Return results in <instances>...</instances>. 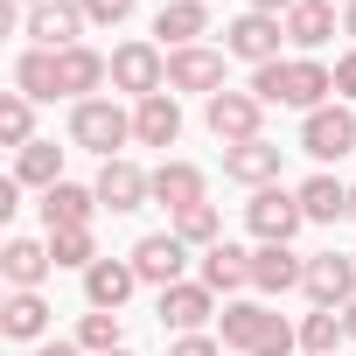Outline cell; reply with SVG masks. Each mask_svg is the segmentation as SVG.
Returning a JSON list of instances; mask_svg holds the SVG:
<instances>
[{
  "mask_svg": "<svg viewBox=\"0 0 356 356\" xmlns=\"http://www.w3.org/2000/svg\"><path fill=\"white\" fill-rule=\"evenodd\" d=\"M252 91H259L266 105H300V112H321V98L335 91V70H328V63H314V56H280V63H266V70L252 77Z\"/></svg>",
  "mask_w": 356,
  "mask_h": 356,
  "instance_id": "6da1fadb",
  "label": "cell"
},
{
  "mask_svg": "<svg viewBox=\"0 0 356 356\" xmlns=\"http://www.w3.org/2000/svg\"><path fill=\"white\" fill-rule=\"evenodd\" d=\"M70 140L91 147V154H105V161H119V147L133 140V112H119L112 98H84L70 112Z\"/></svg>",
  "mask_w": 356,
  "mask_h": 356,
  "instance_id": "7a4b0ae2",
  "label": "cell"
},
{
  "mask_svg": "<svg viewBox=\"0 0 356 356\" xmlns=\"http://www.w3.org/2000/svg\"><path fill=\"white\" fill-rule=\"evenodd\" d=\"M259 119H266V98H259V91H217V98H203V126H210L224 147L259 140Z\"/></svg>",
  "mask_w": 356,
  "mask_h": 356,
  "instance_id": "3957f363",
  "label": "cell"
},
{
  "mask_svg": "<svg viewBox=\"0 0 356 356\" xmlns=\"http://www.w3.org/2000/svg\"><path fill=\"white\" fill-rule=\"evenodd\" d=\"M245 224H252V238H259V245H293V231L307 224V210H300V196H293V189H280V182H273V189H259V196L245 203Z\"/></svg>",
  "mask_w": 356,
  "mask_h": 356,
  "instance_id": "277c9868",
  "label": "cell"
},
{
  "mask_svg": "<svg viewBox=\"0 0 356 356\" xmlns=\"http://www.w3.org/2000/svg\"><path fill=\"white\" fill-rule=\"evenodd\" d=\"M112 84L140 105V98L168 91V56H161L154 42H119V49H112Z\"/></svg>",
  "mask_w": 356,
  "mask_h": 356,
  "instance_id": "5b68a950",
  "label": "cell"
},
{
  "mask_svg": "<svg viewBox=\"0 0 356 356\" xmlns=\"http://www.w3.org/2000/svg\"><path fill=\"white\" fill-rule=\"evenodd\" d=\"M280 35H286V22H280V15H252V8H245V15L224 29V56H238V63H259V70H266V63H280Z\"/></svg>",
  "mask_w": 356,
  "mask_h": 356,
  "instance_id": "8992f818",
  "label": "cell"
},
{
  "mask_svg": "<svg viewBox=\"0 0 356 356\" xmlns=\"http://www.w3.org/2000/svg\"><path fill=\"white\" fill-rule=\"evenodd\" d=\"M300 154H314V161H342V154H356V112H349V105H321V112H307V119H300Z\"/></svg>",
  "mask_w": 356,
  "mask_h": 356,
  "instance_id": "52a82bcc",
  "label": "cell"
},
{
  "mask_svg": "<svg viewBox=\"0 0 356 356\" xmlns=\"http://www.w3.org/2000/svg\"><path fill=\"white\" fill-rule=\"evenodd\" d=\"M300 293H307L314 307H349V300H356V259H342V252H321V259H307V280H300Z\"/></svg>",
  "mask_w": 356,
  "mask_h": 356,
  "instance_id": "ba28073f",
  "label": "cell"
},
{
  "mask_svg": "<svg viewBox=\"0 0 356 356\" xmlns=\"http://www.w3.org/2000/svg\"><path fill=\"white\" fill-rule=\"evenodd\" d=\"M182 266H189V245L175 238V231H154V238L133 245V273L147 286H182Z\"/></svg>",
  "mask_w": 356,
  "mask_h": 356,
  "instance_id": "9c48e42d",
  "label": "cell"
},
{
  "mask_svg": "<svg viewBox=\"0 0 356 356\" xmlns=\"http://www.w3.org/2000/svg\"><path fill=\"white\" fill-rule=\"evenodd\" d=\"M168 91H203V98H217L224 91V56L217 49H175L168 56Z\"/></svg>",
  "mask_w": 356,
  "mask_h": 356,
  "instance_id": "30bf717a",
  "label": "cell"
},
{
  "mask_svg": "<svg viewBox=\"0 0 356 356\" xmlns=\"http://www.w3.org/2000/svg\"><path fill=\"white\" fill-rule=\"evenodd\" d=\"M29 35H35V49H77L84 8L77 0H42V8H29Z\"/></svg>",
  "mask_w": 356,
  "mask_h": 356,
  "instance_id": "8fae6325",
  "label": "cell"
},
{
  "mask_svg": "<svg viewBox=\"0 0 356 356\" xmlns=\"http://www.w3.org/2000/svg\"><path fill=\"white\" fill-rule=\"evenodd\" d=\"M133 286H140L133 259H98V266H84V300H91L98 314H119Z\"/></svg>",
  "mask_w": 356,
  "mask_h": 356,
  "instance_id": "7c38bea8",
  "label": "cell"
},
{
  "mask_svg": "<svg viewBox=\"0 0 356 356\" xmlns=\"http://www.w3.org/2000/svg\"><path fill=\"white\" fill-rule=\"evenodd\" d=\"M98 203H105V210H140V203H154V175L133 168V161H105V168H98Z\"/></svg>",
  "mask_w": 356,
  "mask_h": 356,
  "instance_id": "4fadbf2b",
  "label": "cell"
},
{
  "mask_svg": "<svg viewBox=\"0 0 356 356\" xmlns=\"http://www.w3.org/2000/svg\"><path fill=\"white\" fill-rule=\"evenodd\" d=\"M224 175L231 182H245L252 196L280 182V147L273 140H245V147H224Z\"/></svg>",
  "mask_w": 356,
  "mask_h": 356,
  "instance_id": "5bb4252c",
  "label": "cell"
},
{
  "mask_svg": "<svg viewBox=\"0 0 356 356\" xmlns=\"http://www.w3.org/2000/svg\"><path fill=\"white\" fill-rule=\"evenodd\" d=\"M133 140L140 147H175L182 140V105H175V91H154L133 105Z\"/></svg>",
  "mask_w": 356,
  "mask_h": 356,
  "instance_id": "9a60e30c",
  "label": "cell"
},
{
  "mask_svg": "<svg viewBox=\"0 0 356 356\" xmlns=\"http://www.w3.org/2000/svg\"><path fill=\"white\" fill-rule=\"evenodd\" d=\"M105 77H112V56H98V49H84V42H77V49H56V84H63V98L84 105Z\"/></svg>",
  "mask_w": 356,
  "mask_h": 356,
  "instance_id": "2e32d148",
  "label": "cell"
},
{
  "mask_svg": "<svg viewBox=\"0 0 356 356\" xmlns=\"http://www.w3.org/2000/svg\"><path fill=\"white\" fill-rule=\"evenodd\" d=\"M91 210H105L98 189H77V182L42 189V224H49V231H91Z\"/></svg>",
  "mask_w": 356,
  "mask_h": 356,
  "instance_id": "e0dca14e",
  "label": "cell"
},
{
  "mask_svg": "<svg viewBox=\"0 0 356 356\" xmlns=\"http://www.w3.org/2000/svg\"><path fill=\"white\" fill-rule=\"evenodd\" d=\"M154 35L175 42V49H196V35H210V0H161Z\"/></svg>",
  "mask_w": 356,
  "mask_h": 356,
  "instance_id": "ac0fdd59",
  "label": "cell"
},
{
  "mask_svg": "<svg viewBox=\"0 0 356 356\" xmlns=\"http://www.w3.org/2000/svg\"><path fill=\"white\" fill-rule=\"evenodd\" d=\"M307 280V259H293V245H259L252 252V286L259 293H293Z\"/></svg>",
  "mask_w": 356,
  "mask_h": 356,
  "instance_id": "d6986e66",
  "label": "cell"
},
{
  "mask_svg": "<svg viewBox=\"0 0 356 356\" xmlns=\"http://www.w3.org/2000/svg\"><path fill=\"white\" fill-rule=\"evenodd\" d=\"M217 307H210V286H161V321L175 328V335H203V321H210Z\"/></svg>",
  "mask_w": 356,
  "mask_h": 356,
  "instance_id": "ffe728a7",
  "label": "cell"
},
{
  "mask_svg": "<svg viewBox=\"0 0 356 356\" xmlns=\"http://www.w3.org/2000/svg\"><path fill=\"white\" fill-rule=\"evenodd\" d=\"M154 203H168L175 217L196 210V203H203V168H196V161H161V168H154Z\"/></svg>",
  "mask_w": 356,
  "mask_h": 356,
  "instance_id": "44dd1931",
  "label": "cell"
},
{
  "mask_svg": "<svg viewBox=\"0 0 356 356\" xmlns=\"http://www.w3.org/2000/svg\"><path fill=\"white\" fill-rule=\"evenodd\" d=\"M49 245H35V238H8V252H0V273H8V286L15 293H35L42 280H49Z\"/></svg>",
  "mask_w": 356,
  "mask_h": 356,
  "instance_id": "7402d4cb",
  "label": "cell"
},
{
  "mask_svg": "<svg viewBox=\"0 0 356 356\" xmlns=\"http://www.w3.org/2000/svg\"><path fill=\"white\" fill-rule=\"evenodd\" d=\"M203 286H210V293H238V286H252V252L231 245V238L210 245V252H203Z\"/></svg>",
  "mask_w": 356,
  "mask_h": 356,
  "instance_id": "603a6c76",
  "label": "cell"
},
{
  "mask_svg": "<svg viewBox=\"0 0 356 356\" xmlns=\"http://www.w3.org/2000/svg\"><path fill=\"white\" fill-rule=\"evenodd\" d=\"M15 182H22V189H56V182H63V147H56V140H29V147L15 154Z\"/></svg>",
  "mask_w": 356,
  "mask_h": 356,
  "instance_id": "cb8c5ba5",
  "label": "cell"
},
{
  "mask_svg": "<svg viewBox=\"0 0 356 356\" xmlns=\"http://www.w3.org/2000/svg\"><path fill=\"white\" fill-rule=\"evenodd\" d=\"M266 328H273V307H259V300H231V307H224V342H231L238 356H252V349L266 342Z\"/></svg>",
  "mask_w": 356,
  "mask_h": 356,
  "instance_id": "d4e9b609",
  "label": "cell"
},
{
  "mask_svg": "<svg viewBox=\"0 0 356 356\" xmlns=\"http://www.w3.org/2000/svg\"><path fill=\"white\" fill-rule=\"evenodd\" d=\"M328 35H335V0H300L286 15V42L293 49H321Z\"/></svg>",
  "mask_w": 356,
  "mask_h": 356,
  "instance_id": "484cf974",
  "label": "cell"
},
{
  "mask_svg": "<svg viewBox=\"0 0 356 356\" xmlns=\"http://www.w3.org/2000/svg\"><path fill=\"white\" fill-rule=\"evenodd\" d=\"M293 196H300L307 224H335V217H349V189L335 182V175H307V182H300Z\"/></svg>",
  "mask_w": 356,
  "mask_h": 356,
  "instance_id": "4316f807",
  "label": "cell"
},
{
  "mask_svg": "<svg viewBox=\"0 0 356 356\" xmlns=\"http://www.w3.org/2000/svg\"><path fill=\"white\" fill-rule=\"evenodd\" d=\"M15 91H22V98H63V84H56V49H22V56H15Z\"/></svg>",
  "mask_w": 356,
  "mask_h": 356,
  "instance_id": "83f0119b",
  "label": "cell"
},
{
  "mask_svg": "<svg viewBox=\"0 0 356 356\" xmlns=\"http://www.w3.org/2000/svg\"><path fill=\"white\" fill-rule=\"evenodd\" d=\"M0 328H8L15 342H42V328H49V300H42V293H8Z\"/></svg>",
  "mask_w": 356,
  "mask_h": 356,
  "instance_id": "f1b7e54d",
  "label": "cell"
},
{
  "mask_svg": "<svg viewBox=\"0 0 356 356\" xmlns=\"http://www.w3.org/2000/svg\"><path fill=\"white\" fill-rule=\"evenodd\" d=\"M0 140H8L15 154L35 140V98H22V91H8V98H0Z\"/></svg>",
  "mask_w": 356,
  "mask_h": 356,
  "instance_id": "f546056e",
  "label": "cell"
},
{
  "mask_svg": "<svg viewBox=\"0 0 356 356\" xmlns=\"http://www.w3.org/2000/svg\"><path fill=\"white\" fill-rule=\"evenodd\" d=\"M175 238H182V245H224V217H217V203H196V210H182V217H175Z\"/></svg>",
  "mask_w": 356,
  "mask_h": 356,
  "instance_id": "4dcf8cb0",
  "label": "cell"
},
{
  "mask_svg": "<svg viewBox=\"0 0 356 356\" xmlns=\"http://www.w3.org/2000/svg\"><path fill=\"white\" fill-rule=\"evenodd\" d=\"M342 335H349V328H342V307H314V314L300 321V349H307V356H328Z\"/></svg>",
  "mask_w": 356,
  "mask_h": 356,
  "instance_id": "1f68e13d",
  "label": "cell"
},
{
  "mask_svg": "<svg viewBox=\"0 0 356 356\" xmlns=\"http://www.w3.org/2000/svg\"><path fill=\"white\" fill-rule=\"evenodd\" d=\"M49 259L56 266H98V238L91 231H49Z\"/></svg>",
  "mask_w": 356,
  "mask_h": 356,
  "instance_id": "d6a6232c",
  "label": "cell"
},
{
  "mask_svg": "<svg viewBox=\"0 0 356 356\" xmlns=\"http://www.w3.org/2000/svg\"><path fill=\"white\" fill-rule=\"evenodd\" d=\"M77 349H91V356H112V349H119V314H98V307H91V314L77 321Z\"/></svg>",
  "mask_w": 356,
  "mask_h": 356,
  "instance_id": "836d02e7",
  "label": "cell"
},
{
  "mask_svg": "<svg viewBox=\"0 0 356 356\" xmlns=\"http://www.w3.org/2000/svg\"><path fill=\"white\" fill-rule=\"evenodd\" d=\"M77 8H84V22H98V29H119V22L140 8V0H77Z\"/></svg>",
  "mask_w": 356,
  "mask_h": 356,
  "instance_id": "e575fe53",
  "label": "cell"
},
{
  "mask_svg": "<svg viewBox=\"0 0 356 356\" xmlns=\"http://www.w3.org/2000/svg\"><path fill=\"white\" fill-rule=\"evenodd\" d=\"M168 356H224V349H217V342H210V335H182V342H175V349H168Z\"/></svg>",
  "mask_w": 356,
  "mask_h": 356,
  "instance_id": "d590c367",
  "label": "cell"
},
{
  "mask_svg": "<svg viewBox=\"0 0 356 356\" xmlns=\"http://www.w3.org/2000/svg\"><path fill=\"white\" fill-rule=\"evenodd\" d=\"M335 91H342V98H356V49L335 63Z\"/></svg>",
  "mask_w": 356,
  "mask_h": 356,
  "instance_id": "8d00e7d4",
  "label": "cell"
},
{
  "mask_svg": "<svg viewBox=\"0 0 356 356\" xmlns=\"http://www.w3.org/2000/svg\"><path fill=\"white\" fill-rule=\"evenodd\" d=\"M293 8H300V0H252V15H280V22H286Z\"/></svg>",
  "mask_w": 356,
  "mask_h": 356,
  "instance_id": "74e56055",
  "label": "cell"
},
{
  "mask_svg": "<svg viewBox=\"0 0 356 356\" xmlns=\"http://www.w3.org/2000/svg\"><path fill=\"white\" fill-rule=\"evenodd\" d=\"M35 356H91V349H77V342H42Z\"/></svg>",
  "mask_w": 356,
  "mask_h": 356,
  "instance_id": "f35d334b",
  "label": "cell"
},
{
  "mask_svg": "<svg viewBox=\"0 0 356 356\" xmlns=\"http://www.w3.org/2000/svg\"><path fill=\"white\" fill-rule=\"evenodd\" d=\"M342 35H356V0H349V8H342Z\"/></svg>",
  "mask_w": 356,
  "mask_h": 356,
  "instance_id": "ab89813d",
  "label": "cell"
},
{
  "mask_svg": "<svg viewBox=\"0 0 356 356\" xmlns=\"http://www.w3.org/2000/svg\"><path fill=\"white\" fill-rule=\"evenodd\" d=\"M342 328H349V342H356V300H349V307H342Z\"/></svg>",
  "mask_w": 356,
  "mask_h": 356,
  "instance_id": "60d3db41",
  "label": "cell"
},
{
  "mask_svg": "<svg viewBox=\"0 0 356 356\" xmlns=\"http://www.w3.org/2000/svg\"><path fill=\"white\" fill-rule=\"evenodd\" d=\"M15 8H42V0H15Z\"/></svg>",
  "mask_w": 356,
  "mask_h": 356,
  "instance_id": "b9f144b4",
  "label": "cell"
},
{
  "mask_svg": "<svg viewBox=\"0 0 356 356\" xmlns=\"http://www.w3.org/2000/svg\"><path fill=\"white\" fill-rule=\"evenodd\" d=\"M349 217H356V189H349Z\"/></svg>",
  "mask_w": 356,
  "mask_h": 356,
  "instance_id": "7bdbcfd3",
  "label": "cell"
},
{
  "mask_svg": "<svg viewBox=\"0 0 356 356\" xmlns=\"http://www.w3.org/2000/svg\"><path fill=\"white\" fill-rule=\"evenodd\" d=\"M112 356H133V349H112Z\"/></svg>",
  "mask_w": 356,
  "mask_h": 356,
  "instance_id": "ee69618b",
  "label": "cell"
},
{
  "mask_svg": "<svg viewBox=\"0 0 356 356\" xmlns=\"http://www.w3.org/2000/svg\"><path fill=\"white\" fill-rule=\"evenodd\" d=\"M335 8H349V0H335Z\"/></svg>",
  "mask_w": 356,
  "mask_h": 356,
  "instance_id": "f6af8a7d",
  "label": "cell"
}]
</instances>
